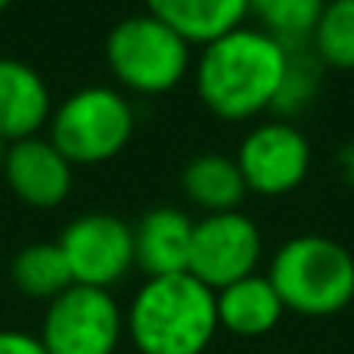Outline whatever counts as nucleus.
<instances>
[{
  "mask_svg": "<svg viewBox=\"0 0 354 354\" xmlns=\"http://www.w3.org/2000/svg\"><path fill=\"white\" fill-rule=\"evenodd\" d=\"M214 301H218V326L236 339L268 336L286 314L274 283L261 274L243 277V280L218 289Z\"/></svg>",
  "mask_w": 354,
  "mask_h": 354,
  "instance_id": "13",
  "label": "nucleus"
},
{
  "mask_svg": "<svg viewBox=\"0 0 354 354\" xmlns=\"http://www.w3.org/2000/svg\"><path fill=\"white\" fill-rule=\"evenodd\" d=\"M147 12L162 19L187 44H212L243 25L249 0H147Z\"/></svg>",
  "mask_w": 354,
  "mask_h": 354,
  "instance_id": "14",
  "label": "nucleus"
},
{
  "mask_svg": "<svg viewBox=\"0 0 354 354\" xmlns=\"http://www.w3.org/2000/svg\"><path fill=\"white\" fill-rule=\"evenodd\" d=\"M236 165L245 187L261 196H286L311 171V143L292 122H264L239 143Z\"/></svg>",
  "mask_w": 354,
  "mask_h": 354,
  "instance_id": "9",
  "label": "nucleus"
},
{
  "mask_svg": "<svg viewBox=\"0 0 354 354\" xmlns=\"http://www.w3.org/2000/svg\"><path fill=\"white\" fill-rule=\"evenodd\" d=\"M6 149H10V140L0 137V168H3V162H6Z\"/></svg>",
  "mask_w": 354,
  "mask_h": 354,
  "instance_id": "22",
  "label": "nucleus"
},
{
  "mask_svg": "<svg viewBox=\"0 0 354 354\" xmlns=\"http://www.w3.org/2000/svg\"><path fill=\"white\" fill-rule=\"evenodd\" d=\"M106 59L115 78L137 93H165L189 68V44L149 12L122 19L106 37Z\"/></svg>",
  "mask_w": 354,
  "mask_h": 354,
  "instance_id": "4",
  "label": "nucleus"
},
{
  "mask_svg": "<svg viewBox=\"0 0 354 354\" xmlns=\"http://www.w3.org/2000/svg\"><path fill=\"white\" fill-rule=\"evenodd\" d=\"M3 174L22 202L37 208L59 205L72 189V162L44 137H22L6 149Z\"/></svg>",
  "mask_w": 354,
  "mask_h": 354,
  "instance_id": "10",
  "label": "nucleus"
},
{
  "mask_svg": "<svg viewBox=\"0 0 354 354\" xmlns=\"http://www.w3.org/2000/svg\"><path fill=\"white\" fill-rule=\"evenodd\" d=\"M311 50L317 59L339 72L354 68V0H326L311 31Z\"/></svg>",
  "mask_w": 354,
  "mask_h": 354,
  "instance_id": "18",
  "label": "nucleus"
},
{
  "mask_svg": "<svg viewBox=\"0 0 354 354\" xmlns=\"http://www.w3.org/2000/svg\"><path fill=\"white\" fill-rule=\"evenodd\" d=\"M286 72V47L261 28H239L205 44L196 62V93L224 122L270 112Z\"/></svg>",
  "mask_w": 354,
  "mask_h": 354,
  "instance_id": "1",
  "label": "nucleus"
},
{
  "mask_svg": "<svg viewBox=\"0 0 354 354\" xmlns=\"http://www.w3.org/2000/svg\"><path fill=\"white\" fill-rule=\"evenodd\" d=\"M268 280L286 311L333 317L354 301V255L333 236L301 233L277 249Z\"/></svg>",
  "mask_w": 354,
  "mask_h": 354,
  "instance_id": "3",
  "label": "nucleus"
},
{
  "mask_svg": "<svg viewBox=\"0 0 354 354\" xmlns=\"http://www.w3.org/2000/svg\"><path fill=\"white\" fill-rule=\"evenodd\" d=\"M258 261H261V230L243 212L205 214L199 224H193L187 274L205 283L212 292L252 277Z\"/></svg>",
  "mask_w": 354,
  "mask_h": 354,
  "instance_id": "8",
  "label": "nucleus"
},
{
  "mask_svg": "<svg viewBox=\"0 0 354 354\" xmlns=\"http://www.w3.org/2000/svg\"><path fill=\"white\" fill-rule=\"evenodd\" d=\"M12 283L31 299L53 301L75 280L59 243H31L12 258Z\"/></svg>",
  "mask_w": 354,
  "mask_h": 354,
  "instance_id": "16",
  "label": "nucleus"
},
{
  "mask_svg": "<svg viewBox=\"0 0 354 354\" xmlns=\"http://www.w3.org/2000/svg\"><path fill=\"white\" fill-rule=\"evenodd\" d=\"M124 336V314L109 289L72 286L47 301L41 345L47 354H115Z\"/></svg>",
  "mask_w": 354,
  "mask_h": 354,
  "instance_id": "6",
  "label": "nucleus"
},
{
  "mask_svg": "<svg viewBox=\"0 0 354 354\" xmlns=\"http://www.w3.org/2000/svg\"><path fill=\"white\" fill-rule=\"evenodd\" d=\"M218 330L214 292L193 274L149 277L124 314L137 354H205Z\"/></svg>",
  "mask_w": 354,
  "mask_h": 354,
  "instance_id": "2",
  "label": "nucleus"
},
{
  "mask_svg": "<svg viewBox=\"0 0 354 354\" xmlns=\"http://www.w3.org/2000/svg\"><path fill=\"white\" fill-rule=\"evenodd\" d=\"M6 3H10V0H0V10H3V6H6Z\"/></svg>",
  "mask_w": 354,
  "mask_h": 354,
  "instance_id": "23",
  "label": "nucleus"
},
{
  "mask_svg": "<svg viewBox=\"0 0 354 354\" xmlns=\"http://www.w3.org/2000/svg\"><path fill=\"white\" fill-rule=\"evenodd\" d=\"M180 187L187 193V199L196 202L199 208H205L208 214L236 212V205L249 193L236 159L221 153L193 156L180 171Z\"/></svg>",
  "mask_w": 354,
  "mask_h": 354,
  "instance_id": "15",
  "label": "nucleus"
},
{
  "mask_svg": "<svg viewBox=\"0 0 354 354\" xmlns=\"http://www.w3.org/2000/svg\"><path fill=\"white\" fill-rule=\"evenodd\" d=\"M59 249L78 286L109 289L134 268V227L118 214L87 212L66 224Z\"/></svg>",
  "mask_w": 354,
  "mask_h": 354,
  "instance_id": "7",
  "label": "nucleus"
},
{
  "mask_svg": "<svg viewBox=\"0 0 354 354\" xmlns=\"http://www.w3.org/2000/svg\"><path fill=\"white\" fill-rule=\"evenodd\" d=\"M339 174H342L345 183L354 187V140H348L342 149H339Z\"/></svg>",
  "mask_w": 354,
  "mask_h": 354,
  "instance_id": "21",
  "label": "nucleus"
},
{
  "mask_svg": "<svg viewBox=\"0 0 354 354\" xmlns=\"http://www.w3.org/2000/svg\"><path fill=\"white\" fill-rule=\"evenodd\" d=\"M134 134V109L118 91L103 84L81 87L56 109L50 143L68 162H106L128 147Z\"/></svg>",
  "mask_w": 354,
  "mask_h": 354,
  "instance_id": "5",
  "label": "nucleus"
},
{
  "mask_svg": "<svg viewBox=\"0 0 354 354\" xmlns=\"http://www.w3.org/2000/svg\"><path fill=\"white\" fill-rule=\"evenodd\" d=\"M193 221L171 205L149 208L134 227V264L149 277L187 274Z\"/></svg>",
  "mask_w": 354,
  "mask_h": 354,
  "instance_id": "11",
  "label": "nucleus"
},
{
  "mask_svg": "<svg viewBox=\"0 0 354 354\" xmlns=\"http://www.w3.org/2000/svg\"><path fill=\"white\" fill-rule=\"evenodd\" d=\"M286 47V72H283V84L280 93L274 100L277 115H283V122L299 112H305L314 103L320 87V72H324V62L317 59V53L311 50V41L305 44H283Z\"/></svg>",
  "mask_w": 354,
  "mask_h": 354,
  "instance_id": "17",
  "label": "nucleus"
},
{
  "mask_svg": "<svg viewBox=\"0 0 354 354\" xmlns=\"http://www.w3.org/2000/svg\"><path fill=\"white\" fill-rule=\"evenodd\" d=\"M47 115L50 91L41 72L22 59L0 56V137L10 143L35 137Z\"/></svg>",
  "mask_w": 354,
  "mask_h": 354,
  "instance_id": "12",
  "label": "nucleus"
},
{
  "mask_svg": "<svg viewBox=\"0 0 354 354\" xmlns=\"http://www.w3.org/2000/svg\"><path fill=\"white\" fill-rule=\"evenodd\" d=\"M326 0H249V12L261 22V31L280 44H305L324 12Z\"/></svg>",
  "mask_w": 354,
  "mask_h": 354,
  "instance_id": "19",
  "label": "nucleus"
},
{
  "mask_svg": "<svg viewBox=\"0 0 354 354\" xmlns=\"http://www.w3.org/2000/svg\"><path fill=\"white\" fill-rule=\"evenodd\" d=\"M0 354H47L37 336L19 330H0Z\"/></svg>",
  "mask_w": 354,
  "mask_h": 354,
  "instance_id": "20",
  "label": "nucleus"
}]
</instances>
